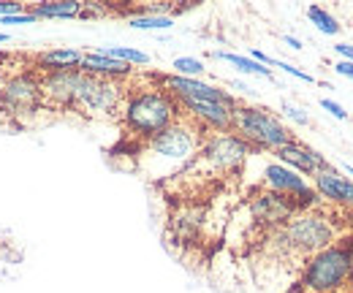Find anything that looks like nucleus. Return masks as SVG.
Segmentation results:
<instances>
[{
    "instance_id": "obj_1",
    "label": "nucleus",
    "mask_w": 353,
    "mask_h": 293,
    "mask_svg": "<svg viewBox=\"0 0 353 293\" xmlns=\"http://www.w3.org/2000/svg\"><path fill=\"white\" fill-rule=\"evenodd\" d=\"M351 231L353 214L321 201L310 210L296 212L280 228L269 231L248 255L299 274L310 258H315L318 252L329 250L332 245L343 242Z\"/></svg>"
},
{
    "instance_id": "obj_2",
    "label": "nucleus",
    "mask_w": 353,
    "mask_h": 293,
    "mask_svg": "<svg viewBox=\"0 0 353 293\" xmlns=\"http://www.w3.org/2000/svg\"><path fill=\"white\" fill-rule=\"evenodd\" d=\"M253 150L242 144L231 133H212L207 144L196 152V158L182 168L179 174L158 182L155 188L174 201H196V204H212L223 190H228L231 182L239 179L242 166Z\"/></svg>"
},
{
    "instance_id": "obj_3",
    "label": "nucleus",
    "mask_w": 353,
    "mask_h": 293,
    "mask_svg": "<svg viewBox=\"0 0 353 293\" xmlns=\"http://www.w3.org/2000/svg\"><path fill=\"white\" fill-rule=\"evenodd\" d=\"M215 130L204 128L201 123H196L193 117H188L182 112V117L176 120L174 125H169L166 130H161L158 136L136 144V147H128V150H120L123 155H131L133 158V171L144 174L147 179H152L155 185L179 174L182 168L188 166L196 152L207 144V139L212 136Z\"/></svg>"
},
{
    "instance_id": "obj_4",
    "label": "nucleus",
    "mask_w": 353,
    "mask_h": 293,
    "mask_svg": "<svg viewBox=\"0 0 353 293\" xmlns=\"http://www.w3.org/2000/svg\"><path fill=\"white\" fill-rule=\"evenodd\" d=\"M179 117H182V109L174 95L158 82V74L133 71L128 77V98L120 117V128H123L120 150H128L158 136L161 130L174 125Z\"/></svg>"
},
{
    "instance_id": "obj_5",
    "label": "nucleus",
    "mask_w": 353,
    "mask_h": 293,
    "mask_svg": "<svg viewBox=\"0 0 353 293\" xmlns=\"http://www.w3.org/2000/svg\"><path fill=\"white\" fill-rule=\"evenodd\" d=\"M166 242L182 258H204L215 247L212 234V204L174 201L166 217Z\"/></svg>"
},
{
    "instance_id": "obj_6",
    "label": "nucleus",
    "mask_w": 353,
    "mask_h": 293,
    "mask_svg": "<svg viewBox=\"0 0 353 293\" xmlns=\"http://www.w3.org/2000/svg\"><path fill=\"white\" fill-rule=\"evenodd\" d=\"M128 77H95V74L79 71V84H77V98H74L71 114H77L82 120L120 123L123 106L128 98Z\"/></svg>"
},
{
    "instance_id": "obj_7",
    "label": "nucleus",
    "mask_w": 353,
    "mask_h": 293,
    "mask_svg": "<svg viewBox=\"0 0 353 293\" xmlns=\"http://www.w3.org/2000/svg\"><path fill=\"white\" fill-rule=\"evenodd\" d=\"M228 133L236 136L250 150H266V152H277L280 147L294 141V133L280 123V117H274L269 109L248 106L242 101L234 103Z\"/></svg>"
},
{
    "instance_id": "obj_8",
    "label": "nucleus",
    "mask_w": 353,
    "mask_h": 293,
    "mask_svg": "<svg viewBox=\"0 0 353 293\" xmlns=\"http://www.w3.org/2000/svg\"><path fill=\"white\" fill-rule=\"evenodd\" d=\"M288 293H351V266L345 245L337 242L302 266Z\"/></svg>"
},
{
    "instance_id": "obj_9",
    "label": "nucleus",
    "mask_w": 353,
    "mask_h": 293,
    "mask_svg": "<svg viewBox=\"0 0 353 293\" xmlns=\"http://www.w3.org/2000/svg\"><path fill=\"white\" fill-rule=\"evenodd\" d=\"M36 112H41L39 71L25 68L8 77L0 87V120H6L11 128H25Z\"/></svg>"
},
{
    "instance_id": "obj_10",
    "label": "nucleus",
    "mask_w": 353,
    "mask_h": 293,
    "mask_svg": "<svg viewBox=\"0 0 353 293\" xmlns=\"http://www.w3.org/2000/svg\"><path fill=\"white\" fill-rule=\"evenodd\" d=\"M39 84H41V112L65 114L74 109L79 71H39Z\"/></svg>"
},
{
    "instance_id": "obj_11",
    "label": "nucleus",
    "mask_w": 353,
    "mask_h": 293,
    "mask_svg": "<svg viewBox=\"0 0 353 293\" xmlns=\"http://www.w3.org/2000/svg\"><path fill=\"white\" fill-rule=\"evenodd\" d=\"M315 193L321 196V201L353 214V182L340 176L334 168L315 174Z\"/></svg>"
},
{
    "instance_id": "obj_12",
    "label": "nucleus",
    "mask_w": 353,
    "mask_h": 293,
    "mask_svg": "<svg viewBox=\"0 0 353 293\" xmlns=\"http://www.w3.org/2000/svg\"><path fill=\"white\" fill-rule=\"evenodd\" d=\"M274 155L280 158V163L291 166V171H302V174H310V176H315V174H321V171L332 168L323 155H318L315 150H310L307 144H302L299 139H294L291 144L280 147Z\"/></svg>"
},
{
    "instance_id": "obj_13",
    "label": "nucleus",
    "mask_w": 353,
    "mask_h": 293,
    "mask_svg": "<svg viewBox=\"0 0 353 293\" xmlns=\"http://www.w3.org/2000/svg\"><path fill=\"white\" fill-rule=\"evenodd\" d=\"M256 188L274 190V193H285V196H302V193L312 190V188H310L307 182H305V179H302L296 171L280 166V163H272V166H266L264 179H261Z\"/></svg>"
},
{
    "instance_id": "obj_14",
    "label": "nucleus",
    "mask_w": 353,
    "mask_h": 293,
    "mask_svg": "<svg viewBox=\"0 0 353 293\" xmlns=\"http://www.w3.org/2000/svg\"><path fill=\"white\" fill-rule=\"evenodd\" d=\"M82 52L77 49H49L33 54V68L39 71H79Z\"/></svg>"
},
{
    "instance_id": "obj_15",
    "label": "nucleus",
    "mask_w": 353,
    "mask_h": 293,
    "mask_svg": "<svg viewBox=\"0 0 353 293\" xmlns=\"http://www.w3.org/2000/svg\"><path fill=\"white\" fill-rule=\"evenodd\" d=\"M82 74H95V77H128L133 74V68L128 63H120V60H112L101 52H90L82 54V65H79Z\"/></svg>"
},
{
    "instance_id": "obj_16",
    "label": "nucleus",
    "mask_w": 353,
    "mask_h": 293,
    "mask_svg": "<svg viewBox=\"0 0 353 293\" xmlns=\"http://www.w3.org/2000/svg\"><path fill=\"white\" fill-rule=\"evenodd\" d=\"M82 8L85 3H77V0H63V3H41L30 11V17H82Z\"/></svg>"
},
{
    "instance_id": "obj_17",
    "label": "nucleus",
    "mask_w": 353,
    "mask_h": 293,
    "mask_svg": "<svg viewBox=\"0 0 353 293\" xmlns=\"http://www.w3.org/2000/svg\"><path fill=\"white\" fill-rule=\"evenodd\" d=\"M215 57H221V60H228L231 65H236L239 71H245V74H259V77H266V79H272V71L261 65V63H256L253 57H242V54H234V52H215Z\"/></svg>"
},
{
    "instance_id": "obj_18",
    "label": "nucleus",
    "mask_w": 353,
    "mask_h": 293,
    "mask_svg": "<svg viewBox=\"0 0 353 293\" xmlns=\"http://www.w3.org/2000/svg\"><path fill=\"white\" fill-rule=\"evenodd\" d=\"M101 54L112 57V60H120V63H128V65H147L150 63V54L139 52V49H128V46H103L98 49Z\"/></svg>"
},
{
    "instance_id": "obj_19",
    "label": "nucleus",
    "mask_w": 353,
    "mask_h": 293,
    "mask_svg": "<svg viewBox=\"0 0 353 293\" xmlns=\"http://www.w3.org/2000/svg\"><path fill=\"white\" fill-rule=\"evenodd\" d=\"M307 17L321 33H326V36H337V33H340V22H337L326 8H321V6H310Z\"/></svg>"
},
{
    "instance_id": "obj_20",
    "label": "nucleus",
    "mask_w": 353,
    "mask_h": 293,
    "mask_svg": "<svg viewBox=\"0 0 353 293\" xmlns=\"http://www.w3.org/2000/svg\"><path fill=\"white\" fill-rule=\"evenodd\" d=\"M25 54H8V52H0V87L8 77L19 74L17 68H33V63H22Z\"/></svg>"
},
{
    "instance_id": "obj_21",
    "label": "nucleus",
    "mask_w": 353,
    "mask_h": 293,
    "mask_svg": "<svg viewBox=\"0 0 353 293\" xmlns=\"http://www.w3.org/2000/svg\"><path fill=\"white\" fill-rule=\"evenodd\" d=\"M172 17H133L131 19V28L136 30H166L172 28Z\"/></svg>"
},
{
    "instance_id": "obj_22",
    "label": "nucleus",
    "mask_w": 353,
    "mask_h": 293,
    "mask_svg": "<svg viewBox=\"0 0 353 293\" xmlns=\"http://www.w3.org/2000/svg\"><path fill=\"white\" fill-rule=\"evenodd\" d=\"M174 71L179 77H196V74H201L204 71V63L201 60H196V57H176L174 60Z\"/></svg>"
},
{
    "instance_id": "obj_23",
    "label": "nucleus",
    "mask_w": 353,
    "mask_h": 293,
    "mask_svg": "<svg viewBox=\"0 0 353 293\" xmlns=\"http://www.w3.org/2000/svg\"><path fill=\"white\" fill-rule=\"evenodd\" d=\"M269 65H274V68H283L285 74H291V77H296V79H302V82H315L310 74H305L302 68H294V65H288V63H280V60H272L269 57Z\"/></svg>"
},
{
    "instance_id": "obj_24",
    "label": "nucleus",
    "mask_w": 353,
    "mask_h": 293,
    "mask_svg": "<svg viewBox=\"0 0 353 293\" xmlns=\"http://www.w3.org/2000/svg\"><path fill=\"white\" fill-rule=\"evenodd\" d=\"M321 106H323V109H326L332 117H337V120H345V117H348V112H345V109H343L337 101H332V98H321Z\"/></svg>"
},
{
    "instance_id": "obj_25",
    "label": "nucleus",
    "mask_w": 353,
    "mask_h": 293,
    "mask_svg": "<svg viewBox=\"0 0 353 293\" xmlns=\"http://www.w3.org/2000/svg\"><path fill=\"white\" fill-rule=\"evenodd\" d=\"M283 109H285V114L291 117V120H296V123H302V125H307V114L302 112V109H296V106H291V103H283Z\"/></svg>"
},
{
    "instance_id": "obj_26",
    "label": "nucleus",
    "mask_w": 353,
    "mask_h": 293,
    "mask_svg": "<svg viewBox=\"0 0 353 293\" xmlns=\"http://www.w3.org/2000/svg\"><path fill=\"white\" fill-rule=\"evenodd\" d=\"M0 22H3V25H30L33 17H30V14H14V17H3Z\"/></svg>"
},
{
    "instance_id": "obj_27",
    "label": "nucleus",
    "mask_w": 353,
    "mask_h": 293,
    "mask_svg": "<svg viewBox=\"0 0 353 293\" xmlns=\"http://www.w3.org/2000/svg\"><path fill=\"white\" fill-rule=\"evenodd\" d=\"M343 245H345V252H348V266H351V293H353V231L343 239Z\"/></svg>"
},
{
    "instance_id": "obj_28",
    "label": "nucleus",
    "mask_w": 353,
    "mask_h": 293,
    "mask_svg": "<svg viewBox=\"0 0 353 293\" xmlns=\"http://www.w3.org/2000/svg\"><path fill=\"white\" fill-rule=\"evenodd\" d=\"M334 49H337V54H343V60L353 63V43H337Z\"/></svg>"
},
{
    "instance_id": "obj_29",
    "label": "nucleus",
    "mask_w": 353,
    "mask_h": 293,
    "mask_svg": "<svg viewBox=\"0 0 353 293\" xmlns=\"http://www.w3.org/2000/svg\"><path fill=\"white\" fill-rule=\"evenodd\" d=\"M334 68H337V74H343V77H348V79H353V63H348V60H343V63H337Z\"/></svg>"
},
{
    "instance_id": "obj_30",
    "label": "nucleus",
    "mask_w": 353,
    "mask_h": 293,
    "mask_svg": "<svg viewBox=\"0 0 353 293\" xmlns=\"http://www.w3.org/2000/svg\"><path fill=\"white\" fill-rule=\"evenodd\" d=\"M285 43H291V46H294V49H302V43L296 41V39H291V36H285Z\"/></svg>"
},
{
    "instance_id": "obj_31",
    "label": "nucleus",
    "mask_w": 353,
    "mask_h": 293,
    "mask_svg": "<svg viewBox=\"0 0 353 293\" xmlns=\"http://www.w3.org/2000/svg\"><path fill=\"white\" fill-rule=\"evenodd\" d=\"M8 41V36H6V33H0V43H6Z\"/></svg>"
}]
</instances>
